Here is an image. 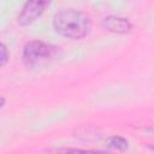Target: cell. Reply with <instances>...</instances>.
Wrapping results in <instances>:
<instances>
[{
    "mask_svg": "<svg viewBox=\"0 0 154 154\" xmlns=\"http://www.w3.org/2000/svg\"><path fill=\"white\" fill-rule=\"evenodd\" d=\"M54 30L64 37L81 40L87 36L91 29L89 14L76 8H63L53 16Z\"/></svg>",
    "mask_w": 154,
    "mask_h": 154,
    "instance_id": "6da1fadb",
    "label": "cell"
},
{
    "mask_svg": "<svg viewBox=\"0 0 154 154\" xmlns=\"http://www.w3.org/2000/svg\"><path fill=\"white\" fill-rule=\"evenodd\" d=\"M55 53V47L43 41L32 40L24 45L23 60L28 65H35L52 58Z\"/></svg>",
    "mask_w": 154,
    "mask_h": 154,
    "instance_id": "7a4b0ae2",
    "label": "cell"
},
{
    "mask_svg": "<svg viewBox=\"0 0 154 154\" xmlns=\"http://www.w3.org/2000/svg\"><path fill=\"white\" fill-rule=\"evenodd\" d=\"M48 5L47 1L43 0H32V1H26L22 8L20 12L18 13L17 22L20 25H29L32 22H35L45 11L46 6Z\"/></svg>",
    "mask_w": 154,
    "mask_h": 154,
    "instance_id": "3957f363",
    "label": "cell"
},
{
    "mask_svg": "<svg viewBox=\"0 0 154 154\" xmlns=\"http://www.w3.org/2000/svg\"><path fill=\"white\" fill-rule=\"evenodd\" d=\"M102 25L107 30L117 34H125L131 30V22L128 18L113 16V14L105 17L102 19Z\"/></svg>",
    "mask_w": 154,
    "mask_h": 154,
    "instance_id": "277c9868",
    "label": "cell"
},
{
    "mask_svg": "<svg viewBox=\"0 0 154 154\" xmlns=\"http://www.w3.org/2000/svg\"><path fill=\"white\" fill-rule=\"evenodd\" d=\"M49 154H105L103 152L99 150H85V149H76V148H63V149H55L51 152Z\"/></svg>",
    "mask_w": 154,
    "mask_h": 154,
    "instance_id": "5b68a950",
    "label": "cell"
},
{
    "mask_svg": "<svg viewBox=\"0 0 154 154\" xmlns=\"http://www.w3.org/2000/svg\"><path fill=\"white\" fill-rule=\"evenodd\" d=\"M107 143H108V147L116 148V149H119V150H124V149L128 148V141L124 137H120V136H111V137H108Z\"/></svg>",
    "mask_w": 154,
    "mask_h": 154,
    "instance_id": "8992f818",
    "label": "cell"
},
{
    "mask_svg": "<svg viewBox=\"0 0 154 154\" xmlns=\"http://www.w3.org/2000/svg\"><path fill=\"white\" fill-rule=\"evenodd\" d=\"M0 47H1V48H0V51H1L0 63H1V65L4 66V65L7 63L8 58H10V52H8V49H7V47H6V45H5V43H1V46H0Z\"/></svg>",
    "mask_w": 154,
    "mask_h": 154,
    "instance_id": "52a82bcc",
    "label": "cell"
}]
</instances>
